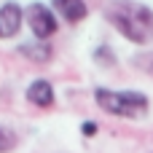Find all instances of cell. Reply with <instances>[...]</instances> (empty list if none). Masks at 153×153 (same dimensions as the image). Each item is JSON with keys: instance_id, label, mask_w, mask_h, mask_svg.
Wrapping results in <instances>:
<instances>
[{"instance_id": "cell-1", "label": "cell", "mask_w": 153, "mask_h": 153, "mask_svg": "<svg viewBox=\"0 0 153 153\" xmlns=\"http://www.w3.org/2000/svg\"><path fill=\"white\" fill-rule=\"evenodd\" d=\"M105 19L132 43L145 46L153 40V8L134 0H113L105 8Z\"/></svg>"}, {"instance_id": "cell-2", "label": "cell", "mask_w": 153, "mask_h": 153, "mask_svg": "<svg viewBox=\"0 0 153 153\" xmlns=\"http://www.w3.org/2000/svg\"><path fill=\"white\" fill-rule=\"evenodd\" d=\"M94 102L102 113L118 116V118H132L143 121L151 110V100L143 91H118V89H94Z\"/></svg>"}, {"instance_id": "cell-3", "label": "cell", "mask_w": 153, "mask_h": 153, "mask_svg": "<svg viewBox=\"0 0 153 153\" xmlns=\"http://www.w3.org/2000/svg\"><path fill=\"white\" fill-rule=\"evenodd\" d=\"M24 22L30 24L35 40H48V38H54L56 30H59V22H56L54 11H51L48 5H43V3H30V5L24 8Z\"/></svg>"}, {"instance_id": "cell-4", "label": "cell", "mask_w": 153, "mask_h": 153, "mask_svg": "<svg viewBox=\"0 0 153 153\" xmlns=\"http://www.w3.org/2000/svg\"><path fill=\"white\" fill-rule=\"evenodd\" d=\"M22 22H24V8L19 3H3L0 5V38L8 40L13 38L19 30H22Z\"/></svg>"}, {"instance_id": "cell-5", "label": "cell", "mask_w": 153, "mask_h": 153, "mask_svg": "<svg viewBox=\"0 0 153 153\" xmlns=\"http://www.w3.org/2000/svg\"><path fill=\"white\" fill-rule=\"evenodd\" d=\"M24 97H27V102L35 105V108H51L54 100H56L54 86H51V81H46V78H35V81L27 86Z\"/></svg>"}, {"instance_id": "cell-6", "label": "cell", "mask_w": 153, "mask_h": 153, "mask_svg": "<svg viewBox=\"0 0 153 153\" xmlns=\"http://www.w3.org/2000/svg\"><path fill=\"white\" fill-rule=\"evenodd\" d=\"M16 54H22L24 59H30V62H35V65H46V62H51L54 48H51L46 40H24V43L16 46Z\"/></svg>"}, {"instance_id": "cell-7", "label": "cell", "mask_w": 153, "mask_h": 153, "mask_svg": "<svg viewBox=\"0 0 153 153\" xmlns=\"http://www.w3.org/2000/svg\"><path fill=\"white\" fill-rule=\"evenodd\" d=\"M54 11H59V16L67 22V24H78L89 16V5L83 0H51Z\"/></svg>"}, {"instance_id": "cell-8", "label": "cell", "mask_w": 153, "mask_h": 153, "mask_svg": "<svg viewBox=\"0 0 153 153\" xmlns=\"http://www.w3.org/2000/svg\"><path fill=\"white\" fill-rule=\"evenodd\" d=\"M91 59H94V65H100V67H116V51L110 48V46H97L94 48V54H91Z\"/></svg>"}, {"instance_id": "cell-9", "label": "cell", "mask_w": 153, "mask_h": 153, "mask_svg": "<svg viewBox=\"0 0 153 153\" xmlns=\"http://www.w3.org/2000/svg\"><path fill=\"white\" fill-rule=\"evenodd\" d=\"M16 145H19V134H16L11 126L0 124V153H11Z\"/></svg>"}, {"instance_id": "cell-10", "label": "cell", "mask_w": 153, "mask_h": 153, "mask_svg": "<svg viewBox=\"0 0 153 153\" xmlns=\"http://www.w3.org/2000/svg\"><path fill=\"white\" fill-rule=\"evenodd\" d=\"M81 134H83V137H94V134H97V124H94V121H83V124H81Z\"/></svg>"}]
</instances>
